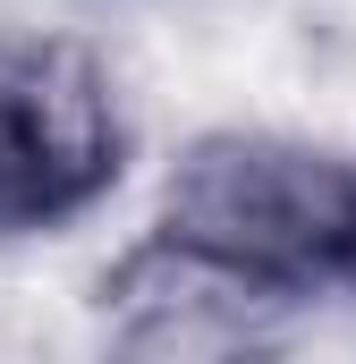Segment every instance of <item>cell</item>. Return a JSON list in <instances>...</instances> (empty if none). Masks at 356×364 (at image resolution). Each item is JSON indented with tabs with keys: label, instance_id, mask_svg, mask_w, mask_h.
I'll return each instance as SVG.
<instances>
[{
	"label": "cell",
	"instance_id": "2",
	"mask_svg": "<svg viewBox=\"0 0 356 364\" xmlns=\"http://www.w3.org/2000/svg\"><path fill=\"white\" fill-rule=\"evenodd\" d=\"M127 170L119 85L85 43L0 51V237L93 212Z\"/></svg>",
	"mask_w": 356,
	"mask_h": 364
},
{
	"label": "cell",
	"instance_id": "1",
	"mask_svg": "<svg viewBox=\"0 0 356 364\" xmlns=\"http://www.w3.org/2000/svg\"><path fill=\"white\" fill-rule=\"evenodd\" d=\"M348 161L288 144V136H204L187 144L162 195V237L221 263V272L255 279L271 296H297L314 279H331L340 246V212H348Z\"/></svg>",
	"mask_w": 356,
	"mask_h": 364
},
{
	"label": "cell",
	"instance_id": "3",
	"mask_svg": "<svg viewBox=\"0 0 356 364\" xmlns=\"http://www.w3.org/2000/svg\"><path fill=\"white\" fill-rule=\"evenodd\" d=\"M280 305L288 296L153 237L102 279V322H110L102 356L110 364H271Z\"/></svg>",
	"mask_w": 356,
	"mask_h": 364
},
{
	"label": "cell",
	"instance_id": "4",
	"mask_svg": "<svg viewBox=\"0 0 356 364\" xmlns=\"http://www.w3.org/2000/svg\"><path fill=\"white\" fill-rule=\"evenodd\" d=\"M331 279L356 288V178H348V212H340V246H331Z\"/></svg>",
	"mask_w": 356,
	"mask_h": 364
}]
</instances>
